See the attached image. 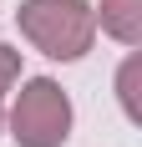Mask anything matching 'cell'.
I'll list each match as a JSON object with an SVG mask.
<instances>
[{"mask_svg": "<svg viewBox=\"0 0 142 147\" xmlns=\"http://www.w3.org/2000/svg\"><path fill=\"white\" fill-rule=\"evenodd\" d=\"M15 20L26 30V41H36L46 56H56V61L86 56V46L97 36V10L86 0H26Z\"/></svg>", "mask_w": 142, "mask_h": 147, "instance_id": "cell-1", "label": "cell"}, {"mask_svg": "<svg viewBox=\"0 0 142 147\" xmlns=\"http://www.w3.org/2000/svg\"><path fill=\"white\" fill-rule=\"evenodd\" d=\"M10 127H15V142L20 147H61L66 132H71V102H66V91H61L51 76L26 81L20 96H15Z\"/></svg>", "mask_w": 142, "mask_h": 147, "instance_id": "cell-2", "label": "cell"}, {"mask_svg": "<svg viewBox=\"0 0 142 147\" xmlns=\"http://www.w3.org/2000/svg\"><path fill=\"white\" fill-rule=\"evenodd\" d=\"M101 30H112L122 46L142 41V0H101Z\"/></svg>", "mask_w": 142, "mask_h": 147, "instance_id": "cell-3", "label": "cell"}, {"mask_svg": "<svg viewBox=\"0 0 142 147\" xmlns=\"http://www.w3.org/2000/svg\"><path fill=\"white\" fill-rule=\"evenodd\" d=\"M20 76V51H10V46H0V107H5V91H10V81Z\"/></svg>", "mask_w": 142, "mask_h": 147, "instance_id": "cell-4", "label": "cell"}, {"mask_svg": "<svg viewBox=\"0 0 142 147\" xmlns=\"http://www.w3.org/2000/svg\"><path fill=\"white\" fill-rule=\"evenodd\" d=\"M137 56L127 61V66H122V107H127V117H137Z\"/></svg>", "mask_w": 142, "mask_h": 147, "instance_id": "cell-5", "label": "cell"}]
</instances>
